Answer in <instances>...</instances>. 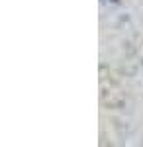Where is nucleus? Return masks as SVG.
<instances>
[{"label":"nucleus","instance_id":"1","mask_svg":"<svg viewBox=\"0 0 143 147\" xmlns=\"http://www.w3.org/2000/svg\"><path fill=\"white\" fill-rule=\"evenodd\" d=\"M112 2H120V0H112Z\"/></svg>","mask_w":143,"mask_h":147}]
</instances>
